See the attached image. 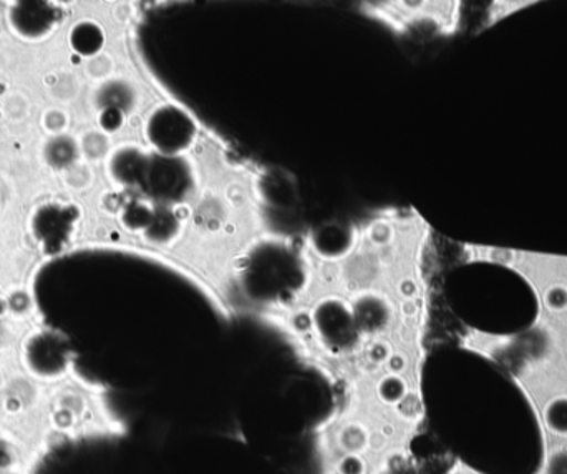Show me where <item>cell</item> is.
<instances>
[{
  "instance_id": "6da1fadb",
  "label": "cell",
  "mask_w": 567,
  "mask_h": 474,
  "mask_svg": "<svg viewBox=\"0 0 567 474\" xmlns=\"http://www.w3.org/2000/svg\"><path fill=\"white\" fill-rule=\"evenodd\" d=\"M440 390L443 439L476 474H539L546 443L542 419L515 377L495 360L460 350Z\"/></svg>"
},
{
  "instance_id": "7a4b0ae2",
  "label": "cell",
  "mask_w": 567,
  "mask_h": 474,
  "mask_svg": "<svg viewBox=\"0 0 567 474\" xmlns=\"http://www.w3.org/2000/svg\"><path fill=\"white\" fill-rule=\"evenodd\" d=\"M470 272L466 322L489 336H516L535 326L539 299L532 282L498 264H480Z\"/></svg>"
},
{
  "instance_id": "3957f363",
  "label": "cell",
  "mask_w": 567,
  "mask_h": 474,
  "mask_svg": "<svg viewBox=\"0 0 567 474\" xmlns=\"http://www.w3.org/2000/svg\"><path fill=\"white\" fill-rule=\"evenodd\" d=\"M25 362L29 369L40 377H59L69 370L62 343L47 330L27 340Z\"/></svg>"
},
{
  "instance_id": "277c9868",
  "label": "cell",
  "mask_w": 567,
  "mask_h": 474,
  "mask_svg": "<svg viewBox=\"0 0 567 474\" xmlns=\"http://www.w3.org/2000/svg\"><path fill=\"white\" fill-rule=\"evenodd\" d=\"M56 9L45 2H19L10 9V25L19 35L39 39L53 29Z\"/></svg>"
},
{
  "instance_id": "5b68a950",
  "label": "cell",
  "mask_w": 567,
  "mask_h": 474,
  "mask_svg": "<svg viewBox=\"0 0 567 474\" xmlns=\"http://www.w3.org/2000/svg\"><path fill=\"white\" fill-rule=\"evenodd\" d=\"M70 42H72L76 52L82 53V55H92L102 45V32L93 23H80L73 29Z\"/></svg>"
},
{
  "instance_id": "8992f818",
  "label": "cell",
  "mask_w": 567,
  "mask_h": 474,
  "mask_svg": "<svg viewBox=\"0 0 567 474\" xmlns=\"http://www.w3.org/2000/svg\"><path fill=\"white\" fill-rule=\"evenodd\" d=\"M545 423L551 432L567 435V396L553 399L545 409Z\"/></svg>"
},
{
  "instance_id": "52a82bcc",
  "label": "cell",
  "mask_w": 567,
  "mask_h": 474,
  "mask_svg": "<svg viewBox=\"0 0 567 474\" xmlns=\"http://www.w3.org/2000/svg\"><path fill=\"white\" fill-rule=\"evenodd\" d=\"M545 474H567V450L556 452L545 465Z\"/></svg>"
}]
</instances>
